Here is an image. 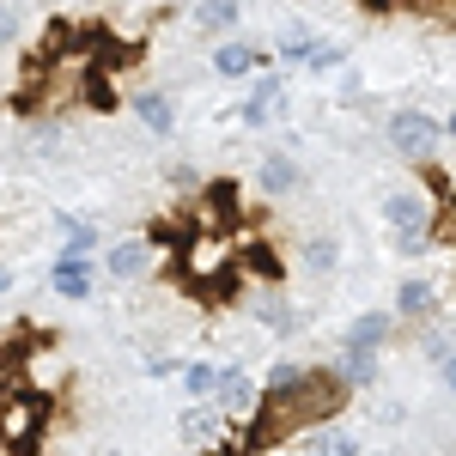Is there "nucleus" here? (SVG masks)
Masks as SVG:
<instances>
[{"label":"nucleus","instance_id":"obj_1","mask_svg":"<svg viewBox=\"0 0 456 456\" xmlns=\"http://www.w3.org/2000/svg\"><path fill=\"white\" fill-rule=\"evenodd\" d=\"M432 219H438V201L426 195L420 183H402V189L384 195V225H389V238H395V256H426Z\"/></svg>","mask_w":456,"mask_h":456},{"label":"nucleus","instance_id":"obj_2","mask_svg":"<svg viewBox=\"0 0 456 456\" xmlns=\"http://www.w3.org/2000/svg\"><path fill=\"white\" fill-rule=\"evenodd\" d=\"M384 134H389V146L402 152V159H414V165H432L438 159V146H444V134H438V116H426V110H395L384 122Z\"/></svg>","mask_w":456,"mask_h":456},{"label":"nucleus","instance_id":"obj_3","mask_svg":"<svg viewBox=\"0 0 456 456\" xmlns=\"http://www.w3.org/2000/svg\"><path fill=\"white\" fill-rule=\"evenodd\" d=\"M98 274H104L110 286H134L152 274V238H116V244L104 249V262H98Z\"/></svg>","mask_w":456,"mask_h":456},{"label":"nucleus","instance_id":"obj_4","mask_svg":"<svg viewBox=\"0 0 456 456\" xmlns=\"http://www.w3.org/2000/svg\"><path fill=\"white\" fill-rule=\"evenodd\" d=\"M49 286H55L61 298H92V286H98L92 249H61V256L49 262Z\"/></svg>","mask_w":456,"mask_h":456},{"label":"nucleus","instance_id":"obj_5","mask_svg":"<svg viewBox=\"0 0 456 456\" xmlns=\"http://www.w3.org/2000/svg\"><path fill=\"white\" fill-rule=\"evenodd\" d=\"M256 402H262L256 378H249L244 365H225V371H219V389H213V408H219L225 420H249V414H256Z\"/></svg>","mask_w":456,"mask_h":456},{"label":"nucleus","instance_id":"obj_6","mask_svg":"<svg viewBox=\"0 0 456 456\" xmlns=\"http://www.w3.org/2000/svg\"><path fill=\"white\" fill-rule=\"evenodd\" d=\"M274 55L268 49H256V43H244V37H225L219 49H213V73L219 79H249L256 68H268Z\"/></svg>","mask_w":456,"mask_h":456},{"label":"nucleus","instance_id":"obj_7","mask_svg":"<svg viewBox=\"0 0 456 456\" xmlns=\"http://www.w3.org/2000/svg\"><path fill=\"white\" fill-rule=\"evenodd\" d=\"M219 426H225V414L213 402H189L176 414V438H183V451H208L213 438H219Z\"/></svg>","mask_w":456,"mask_h":456},{"label":"nucleus","instance_id":"obj_8","mask_svg":"<svg viewBox=\"0 0 456 456\" xmlns=\"http://www.w3.org/2000/svg\"><path fill=\"white\" fill-rule=\"evenodd\" d=\"M281 110H286V79H281V73H262V79L249 86V98H244V110H238V116H244L249 128H268Z\"/></svg>","mask_w":456,"mask_h":456},{"label":"nucleus","instance_id":"obj_9","mask_svg":"<svg viewBox=\"0 0 456 456\" xmlns=\"http://www.w3.org/2000/svg\"><path fill=\"white\" fill-rule=\"evenodd\" d=\"M298 183H305V165H298L292 152H268V159L256 165V189H262V195H274V201H286Z\"/></svg>","mask_w":456,"mask_h":456},{"label":"nucleus","instance_id":"obj_10","mask_svg":"<svg viewBox=\"0 0 456 456\" xmlns=\"http://www.w3.org/2000/svg\"><path fill=\"white\" fill-rule=\"evenodd\" d=\"M298 268H305V281H335V268H341V238H335V232H316V238H305V249H298Z\"/></svg>","mask_w":456,"mask_h":456},{"label":"nucleus","instance_id":"obj_11","mask_svg":"<svg viewBox=\"0 0 456 456\" xmlns=\"http://www.w3.org/2000/svg\"><path fill=\"white\" fill-rule=\"evenodd\" d=\"M134 116H141L146 134H176V98L171 92H134Z\"/></svg>","mask_w":456,"mask_h":456},{"label":"nucleus","instance_id":"obj_12","mask_svg":"<svg viewBox=\"0 0 456 456\" xmlns=\"http://www.w3.org/2000/svg\"><path fill=\"white\" fill-rule=\"evenodd\" d=\"M389 335H395V316L389 311H359L347 322V347H365V353H384Z\"/></svg>","mask_w":456,"mask_h":456},{"label":"nucleus","instance_id":"obj_13","mask_svg":"<svg viewBox=\"0 0 456 456\" xmlns=\"http://www.w3.org/2000/svg\"><path fill=\"white\" fill-rule=\"evenodd\" d=\"M335 384L347 389V395H353V389H371V384H378V353L347 347V353H341V365H335Z\"/></svg>","mask_w":456,"mask_h":456},{"label":"nucleus","instance_id":"obj_14","mask_svg":"<svg viewBox=\"0 0 456 456\" xmlns=\"http://www.w3.org/2000/svg\"><path fill=\"white\" fill-rule=\"evenodd\" d=\"M432 305H438V286L426 281V274H408V281L395 286V311L389 316H432Z\"/></svg>","mask_w":456,"mask_h":456},{"label":"nucleus","instance_id":"obj_15","mask_svg":"<svg viewBox=\"0 0 456 456\" xmlns=\"http://www.w3.org/2000/svg\"><path fill=\"white\" fill-rule=\"evenodd\" d=\"M238 19H244V0H201V6H195V25L208 37H232Z\"/></svg>","mask_w":456,"mask_h":456},{"label":"nucleus","instance_id":"obj_16","mask_svg":"<svg viewBox=\"0 0 456 456\" xmlns=\"http://www.w3.org/2000/svg\"><path fill=\"white\" fill-rule=\"evenodd\" d=\"M298 451L305 456H359V432H347V426H322V432H311Z\"/></svg>","mask_w":456,"mask_h":456},{"label":"nucleus","instance_id":"obj_17","mask_svg":"<svg viewBox=\"0 0 456 456\" xmlns=\"http://www.w3.org/2000/svg\"><path fill=\"white\" fill-rule=\"evenodd\" d=\"M219 371H225V365H213V359H189V365H183V389H189V402H213Z\"/></svg>","mask_w":456,"mask_h":456},{"label":"nucleus","instance_id":"obj_18","mask_svg":"<svg viewBox=\"0 0 456 456\" xmlns=\"http://www.w3.org/2000/svg\"><path fill=\"white\" fill-rule=\"evenodd\" d=\"M256 316H262L274 335H292V329H298V322H292V305H286L281 292H262V298H256Z\"/></svg>","mask_w":456,"mask_h":456},{"label":"nucleus","instance_id":"obj_19","mask_svg":"<svg viewBox=\"0 0 456 456\" xmlns=\"http://www.w3.org/2000/svg\"><path fill=\"white\" fill-rule=\"evenodd\" d=\"M55 232L68 238V249H92V244H98V232H92L79 213H55Z\"/></svg>","mask_w":456,"mask_h":456},{"label":"nucleus","instance_id":"obj_20","mask_svg":"<svg viewBox=\"0 0 456 456\" xmlns=\"http://www.w3.org/2000/svg\"><path fill=\"white\" fill-rule=\"evenodd\" d=\"M335 68H341V43H316L305 55V73H335Z\"/></svg>","mask_w":456,"mask_h":456},{"label":"nucleus","instance_id":"obj_21","mask_svg":"<svg viewBox=\"0 0 456 456\" xmlns=\"http://www.w3.org/2000/svg\"><path fill=\"white\" fill-rule=\"evenodd\" d=\"M19 37H25V19H19V6H12V0H0V49H6V43H19Z\"/></svg>","mask_w":456,"mask_h":456},{"label":"nucleus","instance_id":"obj_22","mask_svg":"<svg viewBox=\"0 0 456 456\" xmlns=\"http://www.w3.org/2000/svg\"><path fill=\"white\" fill-rule=\"evenodd\" d=\"M176 371H183L176 359H146V378H176Z\"/></svg>","mask_w":456,"mask_h":456},{"label":"nucleus","instance_id":"obj_23","mask_svg":"<svg viewBox=\"0 0 456 456\" xmlns=\"http://www.w3.org/2000/svg\"><path fill=\"white\" fill-rule=\"evenodd\" d=\"M438 134H444V141H456V110H451V122H438Z\"/></svg>","mask_w":456,"mask_h":456},{"label":"nucleus","instance_id":"obj_24","mask_svg":"<svg viewBox=\"0 0 456 456\" xmlns=\"http://www.w3.org/2000/svg\"><path fill=\"white\" fill-rule=\"evenodd\" d=\"M444 378H451V395H456V359H444Z\"/></svg>","mask_w":456,"mask_h":456},{"label":"nucleus","instance_id":"obj_25","mask_svg":"<svg viewBox=\"0 0 456 456\" xmlns=\"http://www.w3.org/2000/svg\"><path fill=\"white\" fill-rule=\"evenodd\" d=\"M183 456H201V451H183Z\"/></svg>","mask_w":456,"mask_h":456}]
</instances>
